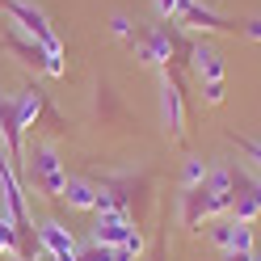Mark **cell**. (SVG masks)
<instances>
[{"instance_id": "cell-9", "label": "cell", "mask_w": 261, "mask_h": 261, "mask_svg": "<svg viewBox=\"0 0 261 261\" xmlns=\"http://www.w3.org/2000/svg\"><path fill=\"white\" fill-rule=\"evenodd\" d=\"M5 46H9V51L17 55L21 63H30V68H34V72H42V63H46V51H42V46H38L34 38L25 34V30H17L13 21L5 25Z\"/></svg>"}, {"instance_id": "cell-26", "label": "cell", "mask_w": 261, "mask_h": 261, "mask_svg": "<svg viewBox=\"0 0 261 261\" xmlns=\"http://www.w3.org/2000/svg\"><path fill=\"white\" fill-rule=\"evenodd\" d=\"M223 261H253V253H223Z\"/></svg>"}, {"instance_id": "cell-2", "label": "cell", "mask_w": 261, "mask_h": 261, "mask_svg": "<svg viewBox=\"0 0 261 261\" xmlns=\"http://www.w3.org/2000/svg\"><path fill=\"white\" fill-rule=\"evenodd\" d=\"M0 202L9 206L13 223H17V232L25 236L30 232V206H25V186L17 177V160H9L5 152H0Z\"/></svg>"}, {"instance_id": "cell-19", "label": "cell", "mask_w": 261, "mask_h": 261, "mask_svg": "<svg viewBox=\"0 0 261 261\" xmlns=\"http://www.w3.org/2000/svg\"><path fill=\"white\" fill-rule=\"evenodd\" d=\"M143 249H148V240H143L139 227H135V232H130V236L118 244V253H122V257H130V261H139V257H143Z\"/></svg>"}, {"instance_id": "cell-4", "label": "cell", "mask_w": 261, "mask_h": 261, "mask_svg": "<svg viewBox=\"0 0 261 261\" xmlns=\"http://www.w3.org/2000/svg\"><path fill=\"white\" fill-rule=\"evenodd\" d=\"M160 122H165L169 143L186 139V93H181V85H177L169 72H165V80H160Z\"/></svg>"}, {"instance_id": "cell-24", "label": "cell", "mask_w": 261, "mask_h": 261, "mask_svg": "<svg viewBox=\"0 0 261 261\" xmlns=\"http://www.w3.org/2000/svg\"><path fill=\"white\" fill-rule=\"evenodd\" d=\"M232 143H240V148H244V156H249L253 165L261 169V143H249V139H236V135H232Z\"/></svg>"}, {"instance_id": "cell-10", "label": "cell", "mask_w": 261, "mask_h": 261, "mask_svg": "<svg viewBox=\"0 0 261 261\" xmlns=\"http://www.w3.org/2000/svg\"><path fill=\"white\" fill-rule=\"evenodd\" d=\"M13 106H17V122H21V130H30V126H38V118L46 114V93H42L38 85H30V89H21L17 97H13Z\"/></svg>"}, {"instance_id": "cell-23", "label": "cell", "mask_w": 261, "mask_h": 261, "mask_svg": "<svg viewBox=\"0 0 261 261\" xmlns=\"http://www.w3.org/2000/svg\"><path fill=\"white\" fill-rule=\"evenodd\" d=\"M42 72H46V76H63V72H68V63H63V55H46Z\"/></svg>"}, {"instance_id": "cell-14", "label": "cell", "mask_w": 261, "mask_h": 261, "mask_svg": "<svg viewBox=\"0 0 261 261\" xmlns=\"http://www.w3.org/2000/svg\"><path fill=\"white\" fill-rule=\"evenodd\" d=\"M206 165L198 156H186V165H181V186H206Z\"/></svg>"}, {"instance_id": "cell-21", "label": "cell", "mask_w": 261, "mask_h": 261, "mask_svg": "<svg viewBox=\"0 0 261 261\" xmlns=\"http://www.w3.org/2000/svg\"><path fill=\"white\" fill-rule=\"evenodd\" d=\"M110 34H114V38H130V17L114 13V17H110Z\"/></svg>"}, {"instance_id": "cell-17", "label": "cell", "mask_w": 261, "mask_h": 261, "mask_svg": "<svg viewBox=\"0 0 261 261\" xmlns=\"http://www.w3.org/2000/svg\"><path fill=\"white\" fill-rule=\"evenodd\" d=\"M76 261H114V249H106V244H97V240L76 244Z\"/></svg>"}, {"instance_id": "cell-11", "label": "cell", "mask_w": 261, "mask_h": 261, "mask_svg": "<svg viewBox=\"0 0 261 261\" xmlns=\"http://www.w3.org/2000/svg\"><path fill=\"white\" fill-rule=\"evenodd\" d=\"M177 215L186 227H198L206 219V186H181V198H177Z\"/></svg>"}, {"instance_id": "cell-28", "label": "cell", "mask_w": 261, "mask_h": 261, "mask_svg": "<svg viewBox=\"0 0 261 261\" xmlns=\"http://www.w3.org/2000/svg\"><path fill=\"white\" fill-rule=\"evenodd\" d=\"M253 261H261V253H257V249H253Z\"/></svg>"}, {"instance_id": "cell-13", "label": "cell", "mask_w": 261, "mask_h": 261, "mask_svg": "<svg viewBox=\"0 0 261 261\" xmlns=\"http://www.w3.org/2000/svg\"><path fill=\"white\" fill-rule=\"evenodd\" d=\"M63 202L72 211H93L97 206V186L85 181V177H68V186H63Z\"/></svg>"}, {"instance_id": "cell-16", "label": "cell", "mask_w": 261, "mask_h": 261, "mask_svg": "<svg viewBox=\"0 0 261 261\" xmlns=\"http://www.w3.org/2000/svg\"><path fill=\"white\" fill-rule=\"evenodd\" d=\"M206 236H211V244H219V249L227 253V249H232V219H211Z\"/></svg>"}, {"instance_id": "cell-6", "label": "cell", "mask_w": 261, "mask_h": 261, "mask_svg": "<svg viewBox=\"0 0 261 261\" xmlns=\"http://www.w3.org/2000/svg\"><path fill=\"white\" fill-rule=\"evenodd\" d=\"M0 9H5V13H9V21L17 25V30H25V34L34 38L38 46L55 34L51 21H46V13H42L38 5H30V0H0Z\"/></svg>"}, {"instance_id": "cell-3", "label": "cell", "mask_w": 261, "mask_h": 261, "mask_svg": "<svg viewBox=\"0 0 261 261\" xmlns=\"http://www.w3.org/2000/svg\"><path fill=\"white\" fill-rule=\"evenodd\" d=\"M181 51V42H177L169 30L160 25H148L135 34V59L143 63V68H169V59Z\"/></svg>"}, {"instance_id": "cell-27", "label": "cell", "mask_w": 261, "mask_h": 261, "mask_svg": "<svg viewBox=\"0 0 261 261\" xmlns=\"http://www.w3.org/2000/svg\"><path fill=\"white\" fill-rule=\"evenodd\" d=\"M5 261H30V257H5Z\"/></svg>"}, {"instance_id": "cell-20", "label": "cell", "mask_w": 261, "mask_h": 261, "mask_svg": "<svg viewBox=\"0 0 261 261\" xmlns=\"http://www.w3.org/2000/svg\"><path fill=\"white\" fill-rule=\"evenodd\" d=\"M202 101L206 106H219L223 101V80H206V85H202Z\"/></svg>"}, {"instance_id": "cell-12", "label": "cell", "mask_w": 261, "mask_h": 261, "mask_svg": "<svg viewBox=\"0 0 261 261\" xmlns=\"http://www.w3.org/2000/svg\"><path fill=\"white\" fill-rule=\"evenodd\" d=\"M194 72H198V80L206 85V80H223V72H227V63H223V55L215 51V46H206V42H198L194 46Z\"/></svg>"}, {"instance_id": "cell-7", "label": "cell", "mask_w": 261, "mask_h": 261, "mask_svg": "<svg viewBox=\"0 0 261 261\" xmlns=\"http://www.w3.org/2000/svg\"><path fill=\"white\" fill-rule=\"evenodd\" d=\"M0 152L9 160H25V130L17 122V106H13V97H0Z\"/></svg>"}, {"instance_id": "cell-22", "label": "cell", "mask_w": 261, "mask_h": 261, "mask_svg": "<svg viewBox=\"0 0 261 261\" xmlns=\"http://www.w3.org/2000/svg\"><path fill=\"white\" fill-rule=\"evenodd\" d=\"M240 34L249 38V42H261V17H249V21H240Z\"/></svg>"}, {"instance_id": "cell-15", "label": "cell", "mask_w": 261, "mask_h": 261, "mask_svg": "<svg viewBox=\"0 0 261 261\" xmlns=\"http://www.w3.org/2000/svg\"><path fill=\"white\" fill-rule=\"evenodd\" d=\"M227 253H253V223H236L232 219V249Z\"/></svg>"}, {"instance_id": "cell-5", "label": "cell", "mask_w": 261, "mask_h": 261, "mask_svg": "<svg viewBox=\"0 0 261 261\" xmlns=\"http://www.w3.org/2000/svg\"><path fill=\"white\" fill-rule=\"evenodd\" d=\"M177 21H181L186 30H202V34H236V21L219 17L211 5H202V0H181V9H177Z\"/></svg>"}, {"instance_id": "cell-8", "label": "cell", "mask_w": 261, "mask_h": 261, "mask_svg": "<svg viewBox=\"0 0 261 261\" xmlns=\"http://www.w3.org/2000/svg\"><path fill=\"white\" fill-rule=\"evenodd\" d=\"M97 223H93V240L106 244V249H118V244L135 232V223H130V211H93Z\"/></svg>"}, {"instance_id": "cell-25", "label": "cell", "mask_w": 261, "mask_h": 261, "mask_svg": "<svg viewBox=\"0 0 261 261\" xmlns=\"http://www.w3.org/2000/svg\"><path fill=\"white\" fill-rule=\"evenodd\" d=\"M160 17H177V9H181V0H152Z\"/></svg>"}, {"instance_id": "cell-18", "label": "cell", "mask_w": 261, "mask_h": 261, "mask_svg": "<svg viewBox=\"0 0 261 261\" xmlns=\"http://www.w3.org/2000/svg\"><path fill=\"white\" fill-rule=\"evenodd\" d=\"M0 257H21V232L17 227H0Z\"/></svg>"}, {"instance_id": "cell-1", "label": "cell", "mask_w": 261, "mask_h": 261, "mask_svg": "<svg viewBox=\"0 0 261 261\" xmlns=\"http://www.w3.org/2000/svg\"><path fill=\"white\" fill-rule=\"evenodd\" d=\"M21 165H25L30 181H34V190L42 194V198H63L68 173H63V160H59V152L51 148V143H38L34 152H25Z\"/></svg>"}]
</instances>
